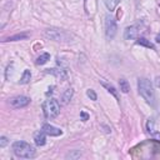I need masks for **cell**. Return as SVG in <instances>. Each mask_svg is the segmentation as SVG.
Instances as JSON below:
<instances>
[{
	"label": "cell",
	"instance_id": "cell-1",
	"mask_svg": "<svg viewBox=\"0 0 160 160\" xmlns=\"http://www.w3.org/2000/svg\"><path fill=\"white\" fill-rule=\"evenodd\" d=\"M138 90H139V94L144 98V100H146L148 104L155 105V92H154L152 85L149 79H146V78L139 79L138 80Z\"/></svg>",
	"mask_w": 160,
	"mask_h": 160
},
{
	"label": "cell",
	"instance_id": "cell-2",
	"mask_svg": "<svg viewBox=\"0 0 160 160\" xmlns=\"http://www.w3.org/2000/svg\"><path fill=\"white\" fill-rule=\"evenodd\" d=\"M12 151L18 158H22V159H32L36 155L34 146L21 140L15 141L12 144Z\"/></svg>",
	"mask_w": 160,
	"mask_h": 160
},
{
	"label": "cell",
	"instance_id": "cell-3",
	"mask_svg": "<svg viewBox=\"0 0 160 160\" xmlns=\"http://www.w3.org/2000/svg\"><path fill=\"white\" fill-rule=\"evenodd\" d=\"M45 36L54 40V41H70V39L72 38V35L70 32H68L66 30H62V29H55V28H51V29H46L45 30Z\"/></svg>",
	"mask_w": 160,
	"mask_h": 160
},
{
	"label": "cell",
	"instance_id": "cell-4",
	"mask_svg": "<svg viewBox=\"0 0 160 160\" xmlns=\"http://www.w3.org/2000/svg\"><path fill=\"white\" fill-rule=\"evenodd\" d=\"M42 111L46 119H54L58 116L59 111H60V105L56 99H49L45 100L42 104Z\"/></svg>",
	"mask_w": 160,
	"mask_h": 160
},
{
	"label": "cell",
	"instance_id": "cell-5",
	"mask_svg": "<svg viewBox=\"0 0 160 160\" xmlns=\"http://www.w3.org/2000/svg\"><path fill=\"white\" fill-rule=\"evenodd\" d=\"M116 30H118V28H116V21H115V19L111 18L110 15H108V16L105 18V34H106V38H108L109 40L114 39V36H115V34H116Z\"/></svg>",
	"mask_w": 160,
	"mask_h": 160
},
{
	"label": "cell",
	"instance_id": "cell-6",
	"mask_svg": "<svg viewBox=\"0 0 160 160\" xmlns=\"http://www.w3.org/2000/svg\"><path fill=\"white\" fill-rule=\"evenodd\" d=\"M30 102V99L28 96H24V95H18V96H12L9 99V105L14 109H20V108H24L26 105H29Z\"/></svg>",
	"mask_w": 160,
	"mask_h": 160
},
{
	"label": "cell",
	"instance_id": "cell-7",
	"mask_svg": "<svg viewBox=\"0 0 160 160\" xmlns=\"http://www.w3.org/2000/svg\"><path fill=\"white\" fill-rule=\"evenodd\" d=\"M139 31H140V26H139V24L128 26V28L125 29V31H124V38H125L126 40H132V39H135V38L138 36Z\"/></svg>",
	"mask_w": 160,
	"mask_h": 160
},
{
	"label": "cell",
	"instance_id": "cell-8",
	"mask_svg": "<svg viewBox=\"0 0 160 160\" xmlns=\"http://www.w3.org/2000/svg\"><path fill=\"white\" fill-rule=\"evenodd\" d=\"M41 130H42L46 135H49V136H59V135L62 134V130H61V129L55 128V126H52V125H50V124H44L42 128H41Z\"/></svg>",
	"mask_w": 160,
	"mask_h": 160
},
{
	"label": "cell",
	"instance_id": "cell-9",
	"mask_svg": "<svg viewBox=\"0 0 160 160\" xmlns=\"http://www.w3.org/2000/svg\"><path fill=\"white\" fill-rule=\"evenodd\" d=\"M146 130H148V132H149L154 139L160 140V132L155 129V121H154L152 119H149V120H148V122H146Z\"/></svg>",
	"mask_w": 160,
	"mask_h": 160
},
{
	"label": "cell",
	"instance_id": "cell-10",
	"mask_svg": "<svg viewBox=\"0 0 160 160\" xmlns=\"http://www.w3.org/2000/svg\"><path fill=\"white\" fill-rule=\"evenodd\" d=\"M45 132L42 131V130H39V131H36L35 134H34V140H35V144L38 145V146H42V145H45Z\"/></svg>",
	"mask_w": 160,
	"mask_h": 160
},
{
	"label": "cell",
	"instance_id": "cell-11",
	"mask_svg": "<svg viewBox=\"0 0 160 160\" xmlns=\"http://www.w3.org/2000/svg\"><path fill=\"white\" fill-rule=\"evenodd\" d=\"M48 72H51V74H54L58 79H60V80H62V79H65L66 78V70H64V69H49L48 70Z\"/></svg>",
	"mask_w": 160,
	"mask_h": 160
},
{
	"label": "cell",
	"instance_id": "cell-12",
	"mask_svg": "<svg viewBox=\"0 0 160 160\" xmlns=\"http://www.w3.org/2000/svg\"><path fill=\"white\" fill-rule=\"evenodd\" d=\"M101 85H102V86H104V88H105V89H106V90H108V91H109V92H110V94H111V95H112V96H114L116 100H119V95H118V91H116V89H115V88H114L111 84H109V82H105V81H101Z\"/></svg>",
	"mask_w": 160,
	"mask_h": 160
},
{
	"label": "cell",
	"instance_id": "cell-13",
	"mask_svg": "<svg viewBox=\"0 0 160 160\" xmlns=\"http://www.w3.org/2000/svg\"><path fill=\"white\" fill-rule=\"evenodd\" d=\"M119 86H120V90H121L124 94H128V92L130 91V85H129L128 80L124 79V78H121V79L119 80Z\"/></svg>",
	"mask_w": 160,
	"mask_h": 160
},
{
	"label": "cell",
	"instance_id": "cell-14",
	"mask_svg": "<svg viewBox=\"0 0 160 160\" xmlns=\"http://www.w3.org/2000/svg\"><path fill=\"white\" fill-rule=\"evenodd\" d=\"M50 60V54H48V52H44V54H41L38 59H36V65H44V64H46L48 61Z\"/></svg>",
	"mask_w": 160,
	"mask_h": 160
},
{
	"label": "cell",
	"instance_id": "cell-15",
	"mask_svg": "<svg viewBox=\"0 0 160 160\" xmlns=\"http://www.w3.org/2000/svg\"><path fill=\"white\" fill-rule=\"evenodd\" d=\"M119 2H120V0H104L105 6H106L108 10H110V11H114Z\"/></svg>",
	"mask_w": 160,
	"mask_h": 160
},
{
	"label": "cell",
	"instance_id": "cell-16",
	"mask_svg": "<svg viewBox=\"0 0 160 160\" xmlns=\"http://www.w3.org/2000/svg\"><path fill=\"white\" fill-rule=\"evenodd\" d=\"M136 44L138 45H142V46H145V48H149V49H155V46L149 41V40H146L145 38H138V40H136Z\"/></svg>",
	"mask_w": 160,
	"mask_h": 160
},
{
	"label": "cell",
	"instance_id": "cell-17",
	"mask_svg": "<svg viewBox=\"0 0 160 160\" xmlns=\"http://www.w3.org/2000/svg\"><path fill=\"white\" fill-rule=\"evenodd\" d=\"M72 89L71 88H69V89H66L65 90V92L62 94V98H61V100H62V104H68L69 102V100L72 98Z\"/></svg>",
	"mask_w": 160,
	"mask_h": 160
},
{
	"label": "cell",
	"instance_id": "cell-18",
	"mask_svg": "<svg viewBox=\"0 0 160 160\" xmlns=\"http://www.w3.org/2000/svg\"><path fill=\"white\" fill-rule=\"evenodd\" d=\"M28 36H29V34H26V32L16 34V35H14V36H10V38L5 39L4 41H16V40H22V39H26Z\"/></svg>",
	"mask_w": 160,
	"mask_h": 160
},
{
	"label": "cell",
	"instance_id": "cell-19",
	"mask_svg": "<svg viewBox=\"0 0 160 160\" xmlns=\"http://www.w3.org/2000/svg\"><path fill=\"white\" fill-rule=\"evenodd\" d=\"M30 79H31V72H30V70H24V72H22V75H21V79H20V84H28L29 81H30Z\"/></svg>",
	"mask_w": 160,
	"mask_h": 160
},
{
	"label": "cell",
	"instance_id": "cell-20",
	"mask_svg": "<svg viewBox=\"0 0 160 160\" xmlns=\"http://www.w3.org/2000/svg\"><path fill=\"white\" fill-rule=\"evenodd\" d=\"M80 155H81V154H80V151L75 150V151H74V152H71V154L69 152V154L66 155V158H68V159H69V158H70V159H78V158H80Z\"/></svg>",
	"mask_w": 160,
	"mask_h": 160
},
{
	"label": "cell",
	"instance_id": "cell-21",
	"mask_svg": "<svg viewBox=\"0 0 160 160\" xmlns=\"http://www.w3.org/2000/svg\"><path fill=\"white\" fill-rule=\"evenodd\" d=\"M86 95H88L91 100H96V99H98V96H96V94H95V91H94L92 89H89V90L86 91Z\"/></svg>",
	"mask_w": 160,
	"mask_h": 160
},
{
	"label": "cell",
	"instance_id": "cell-22",
	"mask_svg": "<svg viewBox=\"0 0 160 160\" xmlns=\"http://www.w3.org/2000/svg\"><path fill=\"white\" fill-rule=\"evenodd\" d=\"M6 144H8V139H6L5 136H1V138H0V148L6 146Z\"/></svg>",
	"mask_w": 160,
	"mask_h": 160
},
{
	"label": "cell",
	"instance_id": "cell-23",
	"mask_svg": "<svg viewBox=\"0 0 160 160\" xmlns=\"http://www.w3.org/2000/svg\"><path fill=\"white\" fill-rule=\"evenodd\" d=\"M80 116H81V120H82V121H86V120L89 119V115H88L85 111H81V112H80Z\"/></svg>",
	"mask_w": 160,
	"mask_h": 160
},
{
	"label": "cell",
	"instance_id": "cell-24",
	"mask_svg": "<svg viewBox=\"0 0 160 160\" xmlns=\"http://www.w3.org/2000/svg\"><path fill=\"white\" fill-rule=\"evenodd\" d=\"M155 82H156V86L160 88V78H156V81Z\"/></svg>",
	"mask_w": 160,
	"mask_h": 160
},
{
	"label": "cell",
	"instance_id": "cell-25",
	"mask_svg": "<svg viewBox=\"0 0 160 160\" xmlns=\"http://www.w3.org/2000/svg\"><path fill=\"white\" fill-rule=\"evenodd\" d=\"M156 39H158V41H160V35H159V36H158Z\"/></svg>",
	"mask_w": 160,
	"mask_h": 160
}]
</instances>
